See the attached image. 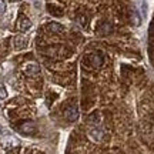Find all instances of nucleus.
Listing matches in <instances>:
<instances>
[{
  "label": "nucleus",
  "instance_id": "4",
  "mask_svg": "<svg viewBox=\"0 0 154 154\" xmlns=\"http://www.w3.org/2000/svg\"><path fill=\"white\" fill-rule=\"evenodd\" d=\"M3 143H5L6 147H14V146L19 144V141H17V138H14L11 134H9V136L3 137Z\"/></svg>",
  "mask_w": 154,
  "mask_h": 154
},
{
  "label": "nucleus",
  "instance_id": "10",
  "mask_svg": "<svg viewBox=\"0 0 154 154\" xmlns=\"http://www.w3.org/2000/svg\"><path fill=\"white\" fill-rule=\"evenodd\" d=\"M0 134H2V136H3V137H6V136H9V134H10V131H9V130H7V128H5V127H0Z\"/></svg>",
  "mask_w": 154,
  "mask_h": 154
},
{
  "label": "nucleus",
  "instance_id": "5",
  "mask_svg": "<svg viewBox=\"0 0 154 154\" xmlns=\"http://www.w3.org/2000/svg\"><path fill=\"white\" fill-rule=\"evenodd\" d=\"M20 128H22L23 133H26V134H32V133L36 130V126H34L33 123H30V121H29V123H24Z\"/></svg>",
  "mask_w": 154,
  "mask_h": 154
},
{
  "label": "nucleus",
  "instance_id": "9",
  "mask_svg": "<svg viewBox=\"0 0 154 154\" xmlns=\"http://www.w3.org/2000/svg\"><path fill=\"white\" fill-rule=\"evenodd\" d=\"M6 97H7V91H6V87L0 83V99L2 100H5Z\"/></svg>",
  "mask_w": 154,
  "mask_h": 154
},
{
  "label": "nucleus",
  "instance_id": "8",
  "mask_svg": "<svg viewBox=\"0 0 154 154\" xmlns=\"http://www.w3.org/2000/svg\"><path fill=\"white\" fill-rule=\"evenodd\" d=\"M27 72L29 73H37L38 72V66L36 64V63H30L27 66Z\"/></svg>",
  "mask_w": 154,
  "mask_h": 154
},
{
  "label": "nucleus",
  "instance_id": "11",
  "mask_svg": "<svg viewBox=\"0 0 154 154\" xmlns=\"http://www.w3.org/2000/svg\"><path fill=\"white\" fill-rule=\"evenodd\" d=\"M5 11V5H3V2L0 0V13H3Z\"/></svg>",
  "mask_w": 154,
  "mask_h": 154
},
{
  "label": "nucleus",
  "instance_id": "3",
  "mask_svg": "<svg viewBox=\"0 0 154 154\" xmlns=\"http://www.w3.org/2000/svg\"><path fill=\"white\" fill-rule=\"evenodd\" d=\"M14 46H16V49H24L27 46V38L24 36H16L14 37Z\"/></svg>",
  "mask_w": 154,
  "mask_h": 154
},
{
  "label": "nucleus",
  "instance_id": "6",
  "mask_svg": "<svg viewBox=\"0 0 154 154\" xmlns=\"http://www.w3.org/2000/svg\"><path fill=\"white\" fill-rule=\"evenodd\" d=\"M19 27H20V30L26 32V30H29V29L32 27V22L29 19H26V17H23L22 20L19 22Z\"/></svg>",
  "mask_w": 154,
  "mask_h": 154
},
{
  "label": "nucleus",
  "instance_id": "7",
  "mask_svg": "<svg viewBox=\"0 0 154 154\" xmlns=\"http://www.w3.org/2000/svg\"><path fill=\"white\" fill-rule=\"evenodd\" d=\"M50 29L53 30V32H57V33H60V32H63L64 29H63V26L61 24H59V23H51L50 24Z\"/></svg>",
  "mask_w": 154,
  "mask_h": 154
},
{
  "label": "nucleus",
  "instance_id": "1",
  "mask_svg": "<svg viewBox=\"0 0 154 154\" xmlns=\"http://www.w3.org/2000/svg\"><path fill=\"white\" fill-rule=\"evenodd\" d=\"M88 134H90V137L93 138L94 141H100L103 138V128H100V127H91Z\"/></svg>",
  "mask_w": 154,
  "mask_h": 154
},
{
  "label": "nucleus",
  "instance_id": "12",
  "mask_svg": "<svg viewBox=\"0 0 154 154\" xmlns=\"http://www.w3.org/2000/svg\"><path fill=\"white\" fill-rule=\"evenodd\" d=\"M11 2H14V0H11Z\"/></svg>",
  "mask_w": 154,
  "mask_h": 154
},
{
  "label": "nucleus",
  "instance_id": "2",
  "mask_svg": "<svg viewBox=\"0 0 154 154\" xmlns=\"http://www.w3.org/2000/svg\"><path fill=\"white\" fill-rule=\"evenodd\" d=\"M66 117L70 121H76L77 119H79V110H77L76 106H72V107L67 109L66 110Z\"/></svg>",
  "mask_w": 154,
  "mask_h": 154
}]
</instances>
